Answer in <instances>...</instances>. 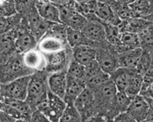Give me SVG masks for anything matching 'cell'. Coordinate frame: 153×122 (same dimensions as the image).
<instances>
[{
  "label": "cell",
  "mask_w": 153,
  "mask_h": 122,
  "mask_svg": "<svg viewBox=\"0 0 153 122\" xmlns=\"http://www.w3.org/2000/svg\"><path fill=\"white\" fill-rule=\"evenodd\" d=\"M18 13L28 22L29 29L38 42L48 31L53 23L43 19L38 14L35 1H16Z\"/></svg>",
  "instance_id": "obj_1"
},
{
  "label": "cell",
  "mask_w": 153,
  "mask_h": 122,
  "mask_svg": "<svg viewBox=\"0 0 153 122\" xmlns=\"http://www.w3.org/2000/svg\"><path fill=\"white\" fill-rule=\"evenodd\" d=\"M67 28L63 24H53L48 31L38 42L36 48L44 54H49L70 47L67 42Z\"/></svg>",
  "instance_id": "obj_2"
},
{
  "label": "cell",
  "mask_w": 153,
  "mask_h": 122,
  "mask_svg": "<svg viewBox=\"0 0 153 122\" xmlns=\"http://www.w3.org/2000/svg\"><path fill=\"white\" fill-rule=\"evenodd\" d=\"M48 76L45 71H37L31 75L26 101L33 111L37 110L46 100L49 90Z\"/></svg>",
  "instance_id": "obj_3"
},
{
  "label": "cell",
  "mask_w": 153,
  "mask_h": 122,
  "mask_svg": "<svg viewBox=\"0 0 153 122\" xmlns=\"http://www.w3.org/2000/svg\"><path fill=\"white\" fill-rule=\"evenodd\" d=\"M1 84H5L25 76H31L34 72L25 65L23 54H15L1 63Z\"/></svg>",
  "instance_id": "obj_4"
},
{
  "label": "cell",
  "mask_w": 153,
  "mask_h": 122,
  "mask_svg": "<svg viewBox=\"0 0 153 122\" xmlns=\"http://www.w3.org/2000/svg\"><path fill=\"white\" fill-rule=\"evenodd\" d=\"M93 47L96 49V60L103 71L111 74L118 68V54L114 46L105 41L94 43Z\"/></svg>",
  "instance_id": "obj_5"
},
{
  "label": "cell",
  "mask_w": 153,
  "mask_h": 122,
  "mask_svg": "<svg viewBox=\"0 0 153 122\" xmlns=\"http://www.w3.org/2000/svg\"><path fill=\"white\" fill-rule=\"evenodd\" d=\"M91 90L94 95L96 114H107L115 95L118 93L114 83L111 79Z\"/></svg>",
  "instance_id": "obj_6"
},
{
  "label": "cell",
  "mask_w": 153,
  "mask_h": 122,
  "mask_svg": "<svg viewBox=\"0 0 153 122\" xmlns=\"http://www.w3.org/2000/svg\"><path fill=\"white\" fill-rule=\"evenodd\" d=\"M1 111L8 114L15 119H23L28 122L34 112L26 100L11 98H1Z\"/></svg>",
  "instance_id": "obj_7"
},
{
  "label": "cell",
  "mask_w": 153,
  "mask_h": 122,
  "mask_svg": "<svg viewBox=\"0 0 153 122\" xmlns=\"http://www.w3.org/2000/svg\"><path fill=\"white\" fill-rule=\"evenodd\" d=\"M66 107L67 103L65 100L49 90L46 100L37 110L42 112L51 122H59Z\"/></svg>",
  "instance_id": "obj_8"
},
{
  "label": "cell",
  "mask_w": 153,
  "mask_h": 122,
  "mask_svg": "<svg viewBox=\"0 0 153 122\" xmlns=\"http://www.w3.org/2000/svg\"><path fill=\"white\" fill-rule=\"evenodd\" d=\"M31 76H25L5 84H1V98H11L25 101L27 98Z\"/></svg>",
  "instance_id": "obj_9"
},
{
  "label": "cell",
  "mask_w": 153,
  "mask_h": 122,
  "mask_svg": "<svg viewBox=\"0 0 153 122\" xmlns=\"http://www.w3.org/2000/svg\"><path fill=\"white\" fill-rule=\"evenodd\" d=\"M45 55L46 58L45 72L49 76L58 72L67 71L72 60V51L70 47L60 52Z\"/></svg>",
  "instance_id": "obj_10"
},
{
  "label": "cell",
  "mask_w": 153,
  "mask_h": 122,
  "mask_svg": "<svg viewBox=\"0 0 153 122\" xmlns=\"http://www.w3.org/2000/svg\"><path fill=\"white\" fill-rule=\"evenodd\" d=\"M16 50L17 54H24L37 47L38 41L30 32L26 19H22L21 24L16 28Z\"/></svg>",
  "instance_id": "obj_11"
},
{
  "label": "cell",
  "mask_w": 153,
  "mask_h": 122,
  "mask_svg": "<svg viewBox=\"0 0 153 122\" xmlns=\"http://www.w3.org/2000/svg\"><path fill=\"white\" fill-rule=\"evenodd\" d=\"M85 67V83L87 88L94 90L111 80L110 74L102 70L97 60L93 61Z\"/></svg>",
  "instance_id": "obj_12"
},
{
  "label": "cell",
  "mask_w": 153,
  "mask_h": 122,
  "mask_svg": "<svg viewBox=\"0 0 153 122\" xmlns=\"http://www.w3.org/2000/svg\"><path fill=\"white\" fill-rule=\"evenodd\" d=\"M74 106L81 115L83 122L95 115V100L93 91L86 87L74 101Z\"/></svg>",
  "instance_id": "obj_13"
},
{
  "label": "cell",
  "mask_w": 153,
  "mask_h": 122,
  "mask_svg": "<svg viewBox=\"0 0 153 122\" xmlns=\"http://www.w3.org/2000/svg\"><path fill=\"white\" fill-rule=\"evenodd\" d=\"M150 106L144 97L138 95L132 99L126 113L137 122L145 121L150 114Z\"/></svg>",
  "instance_id": "obj_14"
},
{
  "label": "cell",
  "mask_w": 153,
  "mask_h": 122,
  "mask_svg": "<svg viewBox=\"0 0 153 122\" xmlns=\"http://www.w3.org/2000/svg\"><path fill=\"white\" fill-rule=\"evenodd\" d=\"M16 28L1 34L0 37V62L2 63L7 59L17 54L16 50Z\"/></svg>",
  "instance_id": "obj_15"
},
{
  "label": "cell",
  "mask_w": 153,
  "mask_h": 122,
  "mask_svg": "<svg viewBox=\"0 0 153 122\" xmlns=\"http://www.w3.org/2000/svg\"><path fill=\"white\" fill-rule=\"evenodd\" d=\"M38 14L47 21L53 24H62L60 18L58 8L53 1H35Z\"/></svg>",
  "instance_id": "obj_16"
},
{
  "label": "cell",
  "mask_w": 153,
  "mask_h": 122,
  "mask_svg": "<svg viewBox=\"0 0 153 122\" xmlns=\"http://www.w3.org/2000/svg\"><path fill=\"white\" fill-rule=\"evenodd\" d=\"M82 32L92 43H101L106 41L104 26L98 18L88 21V24Z\"/></svg>",
  "instance_id": "obj_17"
},
{
  "label": "cell",
  "mask_w": 153,
  "mask_h": 122,
  "mask_svg": "<svg viewBox=\"0 0 153 122\" xmlns=\"http://www.w3.org/2000/svg\"><path fill=\"white\" fill-rule=\"evenodd\" d=\"M25 65L32 71H45L46 66L45 55L37 48L32 49L23 54Z\"/></svg>",
  "instance_id": "obj_18"
},
{
  "label": "cell",
  "mask_w": 153,
  "mask_h": 122,
  "mask_svg": "<svg viewBox=\"0 0 153 122\" xmlns=\"http://www.w3.org/2000/svg\"><path fill=\"white\" fill-rule=\"evenodd\" d=\"M96 16L101 23L119 26L122 21L106 1H98Z\"/></svg>",
  "instance_id": "obj_19"
},
{
  "label": "cell",
  "mask_w": 153,
  "mask_h": 122,
  "mask_svg": "<svg viewBox=\"0 0 153 122\" xmlns=\"http://www.w3.org/2000/svg\"><path fill=\"white\" fill-rule=\"evenodd\" d=\"M131 100L132 99L125 93L118 91L111 104L110 108L106 115L114 119L119 114L125 113L129 107Z\"/></svg>",
  "instance_id": "obj_20"
},
{
  "label": "cell",
  "mask_w": 153,
  "mask_h": 122,
  "mask_svg": "<svg viewBox=\"0 0 153 122\" xmlns=\"http://www.w3.org/2000/svg\"><path fill=\"white\" fill-rule=\"evenodd\" d=\"M136 69L118 67L110 74L111 79L114 82L118 91L125 92L131 78L136 73Z\"/></svg>",
  "instance_id": "obj_21"
},
{
  "label": "cell",
  "mask_w": 153,
  "mask_h": 122,
  "mask_svg": "<svg viewBox=\"0 0 153 122\" xmlns=\"http://www.w3.org/2000/svg\"><path fill=\"white\" fill-rule=\"evenodd\" d=\"M86 87L85 81L73 79L67 75V87L63 100L67 104H74V101Z\"/></svg>",
  "instance_id": "obj_22"
},
{
  "label": "cell",
  "mask_w": 153,
  "mask_h": 122,
  "mask_svg": "<svg viewBox=\"0 0 153 122\" xmlns=\"http://www.w3.org/2000/svg\"><path fill=\"white\" fill-rule=\"evenodd\" d=\"M114 47L118 54L126 51L141 48V43L139 35L130 33H120L119 43Z\"/></svg>",
  "instance_id": "obj_23"
},
{
  "label": "cell",
  "mask_w": 153,
  "mask_h": 122,
  "mask_svg": "<svg viewBox=\"0 0 153 122\" xmlns=\"http://www.w3.org/2000/svg\"><path fill=\"white\" fill-rule=\"evenodd\" d=\"M49 90L57 96L64 98L67 87V71H61L48 76Z\"/></svg>",
  "instance_id": "obj_24"
},
{
  "label": "cell",
  "mask_w": 153,
  "mask_h": 122,
  "mask_svg": "<svg viewBox=\"0 0 153 122\" xmlns=\"http://www.w3.org/2000/svg\"><path fill=\"white\" fill-rule=\"evenodd\" d=\"M152 23L145 18H131L127 20L122 21L118 26L120 33H130L139 34L146 29Z\"/></svg>",
  "instance_id": "obj_25"
},
{
  "label": "cell",
  "mask_w": 153,
  "mask_h": 122,
  "mask_svg": "<svg viewBox=\"0 0 153 122\" xmlns=\"http://www.w3.org/2000/svg\"><path fill=\"white\" fill-rule=\"evenodd\" d=\"M72 51L73 60L85 66L96 60V49L92 45H80Z\"/></svg>",
  "instance_id": "obj_26"
},
{
  "label": "cell",
  "mask_w": 153,
  "mask_h": 122,
  "mask_svg": "<svg viewBox=\"0 0 153 122\" xmlns=\"http://www.w3.org/2000/svg\"><path fill=\"white\" fill-rule=\"evenodd\" d=\"M132 18L146 19L153 13V1L137 0L131 1L129 4Z\"/></svg>",
  "instance_id": "obj_27"
},
{
  "label": "cell",
  "mask_w": 153,
  "mask_h": 122,
  "mask_svg": "<svg viewBox=\"0 0 153 122\" xmlns=\"http://www.w3.org/2000/svg\"><path fill=\"white\" fill-rule=\"evenodd\" d=\"M143 54V49L137 48L126 51L118 54V67L136 69L137 64Z\"/></svg>",
  "instance_id": "obj_28"
},
{
  "label": "cell",
  "mask_w": 153,
  "mask_h": 122,
  "mask_svg": "<svg viewBox=\"0 0 153 122\" xmlns=\"http://www.w3.org/2000/svg\"><path fill=\"white\" fill-rule=\"evenodd\" d=\"M67 42L70 48L73 49L80 45H92V43L87 39L82 31H79L72 28H67Z\"/></svg>",
  "instance_id": "obj_29"
},
{
  "label": "cell",
  "mask_w": 153,
  "mask_h": 122,
  "mask_svg": "<svg viewBox=\"0 0 153 122\" xmlns=\"http://www.w3.org/2000/svg\"><path fill=\"white\" fill-rule=\"evenodd\" d=\"M58 8L62 24H68L70 18L75 13V1H53Z\"/></svg>",
  "instance_id": "obj_30"
},
{
  "label": "cell",
  "mask_w": 153,
  "mask_h": 122,
  "mask_svg": "<svg viewBox=\"0 0 153 122\" xmlns=\"http://www.w3.org/2000/svg\"><path fill=\"white\" fill-rule=\"evenodd\" d=\"M23 17L19 13L9 17H0V33H7L16 28L21 22Z\"/></svg>",
  "instance_id": "obj_31"
},
{
  "label": "cell",
  "mask_w": 153,
  "mask_h": 122,
  "mask_svg": "<svg viewBox=\"0 0 153 122\" xmlns=\"http://www.w3.org/2000/svg\"><path fill=\"white\" fill-rule=\"evenodd\" d=\"M143 82V76L136 71L133 77L130 81L128 85L125 90V93L128 96H129L131 99L140 95L141 88H142Z\"/></svg>",
  "instance_id": "obj_32"
},
{
  "label": "cell",
  "mask_w": 153,
  "mask_h": 122,
  "mask_svg": "<svg viewBox=\"0 0 153 122\" xmlns=\"http://www.w3.org/2000/svg\"><path fill=\"white\" fill-rule=\"evenodd\" d=\"M153 58V49H143V54L140 57L136 70L140 74L144 76L148 71L152 64Z\"/></svg>",
  "instance_id": "obj_33"
},
{
  "label": "cell",
  "mask_w": 153,
  "mask_h": 122,
  "mask_svg": "<svg viewBox=\"0 0 153 122\" xmlns=\"http://www.w3.org/2000/svg\"><path fill=\"white\" fill-rule=\"evenodd\" d=\"M67 75L73 79L80 80V81H85L86 79V67L85 66L79 64L75 60H72L69 64Z\"/></svg>",
  "instance_id": "obj_34"
},
{
  "label": "cell",
  "mask_w": 153,
  "mask_h": 122,
  "mask_svg": "<svg viewBox=\"0 0 153 122\" xmlns=\"http://www.w3.org/2000/svg\"><path fill=\"white\" fill-rule=\"evenodd\" d=\"M98 1H75V9L86 18L95 14Z\"/></svg>",
  "instance_id": "obj_35"
},
{
  "label": "cell",
  "mask_w": 153,
  "mask_h": 122,
  "mask_svg": "<svg viewBox=\"0 0 153 122\" xmlns=\"http://www.w3.org/2000/svg\"><path fill=\"white\" fill-rule=\"evenodd\" d=\"M105 32H106V39L110 45L115 47L119 43L120 32L118 26H114L110 24H104Z\"/></svg>",
  "instance_id": "obj_36"
},
{
  "label": "cell",
  "mask_w": 153,
  "mask_h": 122,
  "mask_svg": "<svg viewBox=\"0 0 153 122\" xmlns=\"http://www.w3.org/2000/svg\"><path fill=\"white\" fill-rule=\"evenodd\" d=\"M59 122H83V121L74 104H67L65 110Z\"/></svg>",
  "instance_id": "obj_37"
},
{
  "label": "cell",
  "mask_w": 153,
  "mask_h": 122,
  "mask_svg": "<svg viewBox=\"0 0 153 122\" xmlns=\"http://www.w3.org/2000/svg\"><path fill=\"white\" fill-rule=\"evenodd\" d=\"M87 24L88 20L87 18L76 11L75 13L72 15V16L69 20L68 24H66V26L72 28V29L83 31Z\"/></svg>",
  "instance_id": "obj_38"
},
{
  "label": "cell",
  "mask_w": 153,
  "mask_h": 122,
  "mask_svg": "<svg viewBox=\"0 0 153 122\" xmlns=\"http://www.w3.org/2000/svg\"><path fill=\"white\" fill-rule=\"evenodd\" d=\"M141 48L153 49V23L139 34Z\"/></svg>",
  "instance_id": "obj_39"
},
{
  "label": "cell",
  "mask_w": 153,
  "mask_h": 122,
  "mask_svg": "<svg viewBox=\"0 0 153 122\" xmlns=\"http://www.w3.org/2000/svg\"><path fill=\"white\" fill-rule=\"evenodd\" d=\"M18 14L16 1L1 0L0 2V17H9Z\"/></svg>",
  "instance_id": "obj_40"
},
{
  "label": "cell",
  "mask_w": 153,
  "mask_h": 122,
  "mask_svg": "<svg viewBox=\"0 0 153 122\" xmlns=\"http://www.w3.org/2000/svg\"><path fill=\"white\" fill-rule=\"evenodd\" d=\"M140 95L145 98L153 99V79L143 77L142 88Z\"/></svg>",
  "instance_id": "obj_41"
},
{
  "label": "cell",
  "mask_w": 153,
  "mask_h": 122,
  "mask_svg": "<svg viewBox=\"0 0 153 122\" xmlns=\"http://www.w3.org/2000/svg\"><path fill=\"white\" fill-rule=\"evenodd\" d=\"M114 119L106 114H98L89 117L85 122H113Z\"/></svg>",
  "instance_id": "obj_42"
},
{
  "label": "cell",
  "mask_w": 153,
  "mask_h": 122,
  "mask_svg": "<svg viewBox=\"0 0 153 122\" xmlns=\"http://www.w3.org/2000/svg\"><path fill=\"white\" fill-rule=\"evenodd\" d=\"M29 122H51L44 114L39 111L36 110L32 114L31 119Z\"/></svg>",
  "instance_id": "obj_43"
},
{
  "label": "cell",
  "mask_w": 153,
  "mask_h": 122,
  "mask_svg": "<svg viewBox=\"0 0 153 122\" xmlns=\"http://www.w3.org/2000/svg\"><path fill=\"white\" fill-rule=\"evenodd\" d=\"M113 122H137L135 119H133L129 114L126 112L123 114H120L116 117L114 119Z\"/></svg>",
  "instance_id": "obj_44"
},
{
  "label": "cell",
  "mask_w": 153,
  "mask_h": 122,
  "mask_svg": "<svg viewBox=\"0 0 153 122\" xmlns=\"http://www.w3.org/2000/svg\"><path fill=\"white\" fill-rule=\"evenodd\" d=\"M15 120L16 119L14 118L5 113L4 112H0V122H14Z\"/></svg>",
  "instance_id": "obj_45"
},
{
  "label": "cell",
  "mask_w": 153,
  "mask_h": 122,
  "mask_svg": "<svg viewBox=\"0 0 153 122\" xmlns=\"http://www.w3.org/2000/svg\"><path fill=\"white\" fill-rule=\"evenodd\" d=\"M145 99L148 101L149 106H150V110L151 112H153V99Z\"/></svg>",
  "instance_id": "obj_46"
},
{
  "label": "cell",
  "mask_w": 153,
  "mask_h": 122,
  "mask_svg": "<svg viewBox=\"0 0 153 122\" xmlns=\"http://www.w3.org/2000/svg\"><path fill=\"white\" fill-rule=\"evenodd\" d=\"M14 122H28V121H26V120H23V119H16Z\"/></svg>",
  "instance_id": "obj_47"
},
{
  "label": "cell",
  "mask_w": 153,
  "mask_h": 122,
  "mask_svg": "<svg viewBox=\"0 0 153 122\" xmlns=\"http://www.w3.org/2000/svg\"><path fill=\"white\" fill-rule=\"evenodd\" d=\"M142 122H153V121H152V120L150 119H146L145 120V121H143Z\"/></svg>",
  "instance_id": "obj_48"
}]
</instances>
